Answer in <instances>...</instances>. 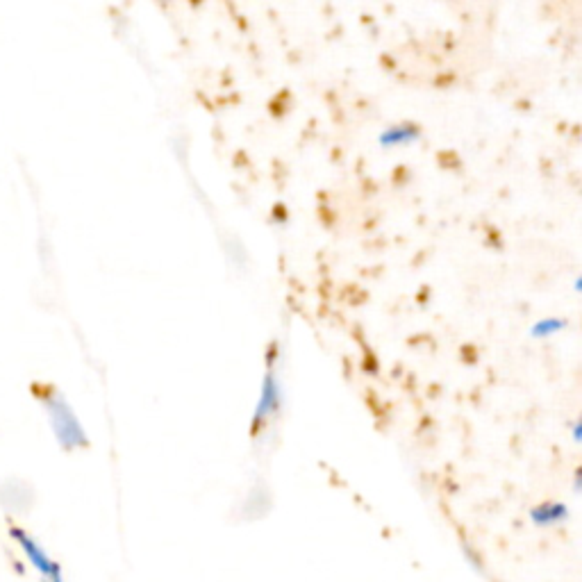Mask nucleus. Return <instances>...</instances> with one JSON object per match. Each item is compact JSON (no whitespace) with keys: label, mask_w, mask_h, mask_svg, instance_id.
Segmentation results:
<instances>
[{"label":"nucleus","mask_w":582,"mask_h":582,"mask_svg":"<svg viewBox=\"0 0 582 582\" xmlns=\"http://www.w3.org/2000/svg\"><path fill=\"white\" fill-rule=\"evenodd\" d=\"M37 392L41 398V405L46 407L48 417H51V426L57 442H60L64 451H76L80 446H87L89 444L87 432L78 421L76 412L71 410V405L66 403V398L53 387H39Z\"/></svg>","instance_id":"f257e3e1"},{"label":"nucleus","mask_w":582,"mask_h":582,"mask_svg":"<svg viewBox=\"0 0 582 582\" xmlns=\"http://www.w3.org/2000/svg\"><path fill=\"white\" fill-rule=\"evenodd\" d=\"M282 403H285V392H282L276 357H273V360H269V367H266L264 380H262L260 401H257L255 414H253V432L264 428L271 419H276L280 414Z\"/></svg>","instance_id":"f03ea898"},{"label":"nucleus","mask_w":582,"mask_h":582,"mask_svg":"<svg viewBox=\"0 0 582 582\" xmlns=\"http://www.w3.org/2000/svg\"><path fill=\"white\" fill-rule=\"evenodd\" d=\"M12 537H14V542L21 546V551L23 555L28 557L32 567H35L39 571V576L44 578L46 582H64V576H62V569H60V564L53 562L51 560V555H48L44 548H41L35 539H32L26 530H21V528H12Z\"/></svg>","instance_id":"7ed1b4c3"},{"label":"nucleus","mask_w":582,"mask_h":582,"mask_svg":"<svg viewBox=\"0 0 582 582\" xmlns=\"http://www.w3.org/2000/svg\"><path fill=\"white\" fill-rule=\"evenodd\" d=\"M530 519L539 528L560 526L562 521L569 519V507L564 505V503H542V505L532 507Z\"/></svg>","instance_id":"20e7f679"},{"label":"nucleus","mask_w":582,"mask_h":582,"mask_svg":"<svg viewBox=\"0 0 582 582\" xmlns=\"http://www.w3.org/2000/svg\"><path fill=\"white\" fill-rule=\"evenodd\" d=\"M421 130L414 123H401V126H389L382 135L378 137L380 146L385 148H394V146H407L412 144L414 139H419Z\"/></svg>","instance_id":"39448f33"},{"label":"nucleus","mask_w":582,"mask_h":582,"mask_svg":"<svg viewBox=\"0 0 582 582\" xmlns=\"http://www.w3.org/2000/svg\"><path fill=\"white\" fill-rule=\"evenodd\" d=\"M564 328H567V321H562V319H557V317H548V319L537 321L535 326L530 328V335L535 337V339H546V337H551V335H557V332H562Z\"/></svg>","instance_id":"423d86ee"},{"label":"nucleus","mask_w":582,"mask_h":582,"mask_svg":"<svg viewBox=\"0 0 582 582\" xmlns=\"http://www.w3.org/2000/svg\"><path fill=\"white\" fill-rule=\"evenodd\" d=\"M573 439L580 442V423L578 421H576V426H573Z\"/></svg>","instance_id":"0eeeda50"}]
</instances>
